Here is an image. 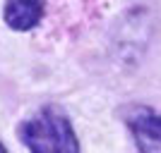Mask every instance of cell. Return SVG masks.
Instances as JSON below:
<instances>
[{"label": "cell", "mask_w": 161, "mask_h": 153, "mask_svg": "<svg viewBox=\"0 0 161 153\" xmlns=\"http://www.w3.org/2000/svg\"><path fill=\"white\" fill-rule=\"evenodd\" d=\"M17 136L29 153H80V141L65 110L43 105L17 125Z\"/></svg>", "instance_id": "obj_1"}, {"label": "cell", "mask_w": 161, "mask_h": 153, "mask_svg": "<svg viewBox=\"0 0 161 153\" xmlns=\"http://www.w3.org/2000/svg\"><path fill=\"white\" fill-rule=\"evenodd\" d=\"M132 141L140 153H161V113L149 105H130L123 110Z\"/></svg>", "instance_id": "obj_2"}, {"label": "cell", "mask_w": 161, "mask_h": 153, "mask_svg": "<svg viewBox=\"0 0 161 153\" xmlns=\"http://www.w3.org/2000/svg\"><path fill=\"white\" fill-rule=\"evenodd\" d=\"M46 0H5L3 22L12 31H34L46 19Z\"/></svg>", "instance_id": "obj_3"}, {"label": "cell", "mask_w": 161, "mask_h": 153, "mask_svg": "<svg viewBox=\"0 0 161 153\" xmlns=\"http://www.w3.org/2000/svg\"><path fill=\"white\" fill-rule=\"evenodd\" d=\"M0 153H7V148H5V144L0 141Z\"/></svg>", "instance_id": "obj_4"}]
</instances>
